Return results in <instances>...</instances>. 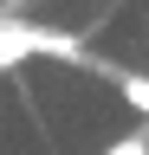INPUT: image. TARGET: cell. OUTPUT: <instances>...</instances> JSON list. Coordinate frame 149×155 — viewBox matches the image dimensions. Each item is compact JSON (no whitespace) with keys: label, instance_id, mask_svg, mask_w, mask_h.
Segmentation results:
<instances>
[{"label":"cell","instance_id":"6da1fadb","mask_svg":"<svg viewBox=\"0 0 149 155\" xmlns=\"http://www.w3.org/2000/svg\"><path fill=\"white\" fill-rule=\"evenodd\" d=\"M117 97H123L130 110H143V123H149V78H136V71H130V78H117Z\"/></svg>","mask_w":149,"mask_h":155},{"label":"cell","instance_id":"7a4b0ae2","mask_svg":"<svg viewBox=\"0 0 149 155\" xmlns=\"http://www.w3.org/2000/svg\"><path fill=\"white\" fill-rule=\"evenodd\" d=\"M104 155H149V123H136L130 136H117V142H110Z\"/></svg>","mask_w":149,"mask_h":155}]
</instances>
